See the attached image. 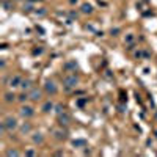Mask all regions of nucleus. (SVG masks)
I'll return each instance as SVG.
<instances>
[{"mask_svg":"<svg viewBox=\"0 0 157 157\" xmlns=\"http://www.w3.org/2000/svg\"><path fill=\"white\" fill-rule=\"evenodd\" d=\"M141 57H143V50H135L134 52V58L135 60H140Z\"/></svg>","mask_w":157,"mask_h":157,"instance_id":"nucleus-26","label":"nucleus"},{"mask_svg":"<svg viewBox=\"0 0 157 157\" xmlns=\"http://www.w3.org/2000/svg\"><path fill=\"white\" fill-rule=\"evenodd\" d=\"M63 69L66 71V72H75V69H77V63H75V60H69V61H66L63 64Z\"/></svg>","mask_w":157,"mask_h":157,"instance_id":"nucleus-10","label":"nucleus"},{"mask_svg":"<svg viewBox=\"0 0 157 157\" xmlns=\"http://www.w3.org/2000/svg\"><path fill=\"white\" fill-rule=\"evenodd\" d=\"M11 2H19V0H11Z\"/></svg>","mask_w":157,"mask_h":157,"instance_id":"nucleus-36","label":"nucleus"},{"mask_svg":"<svg viewBox=\"0 0 157 157\" xmlns=\"http://www.w3.org/2000/svg\"><path fill=\"white\" fill-rule=\"evenodd\" d=\"M24 155H38V152L35 149H27V151L24 152Z\"/></svg>","mask_w":157,"mask_h":157,"instance_id":"nucleus-27","label":"nucleus"},{"mask_svg":"<svg viewBox=\"0 0 157 157\" xmlns=\"http://www.w3.org/2000/svg\"><path fill=\"white\" fill-rule=\"evenodd\" d=\"M43 52H44V49H43V47H35V49L32 50V54H33V55H41Z\"/></svg>","mask_w":157,"mask_h":157,"instance_id":"nucleus-24","label":"nucleus"},{"mask_svg":"<svg viewBox=\"0 0 157 157\" xmlns=\"http://www.w3.org/2000/svg\"><path fill=\"white\" fill-rule=\"evenodd\" d=\"M86 101H88L86 98H83V99H78V101H77V105H78V107H83Z\"/></svg>","mask_w":157,"mask_h":157,"instance_id":"nucleus-29","label":"nucleus"},{"mask_svg":"<svg viewBox=\"0 0 157 157\" xmlns=\"http://www.w3.org/2000/svg\"><path fill=\"white\" fill-rule=\"evenodd\" d=\"M72 146L74 148H86V140H82V138H77V140H72Z\"/></svg>","mask_w":157,"mask_h":157,"instance_id":"nucleus-16","label":"nucleus"},{"mask_svg":"<svg viewBox=\"0 0 157 157\" xmlns=\"http://www.w3.org/2000/svg\"><path fill=\"white\" fill-rule=\"evenodd\" d=\"M33 5H35V3H30V2H27V3H25V5H24V11H27V13H30V11H33V8H35Z\"/></svg>","mask_w":157,"mask_h":157,"instance_id":"nucleus-22","label":"nucleus"},{"mask_svg":"<svg viewBox=\"0 0 157 157\" xmlns=\"http://www.w3.org/2000/svg\"><path fill=\"white\" fill-rule=\"evenodd\" d=\"M68 3L71 6H75V5H78V0H68Z\"/></svg>","mask_w":157,"mask_h":157,"instance_id":"nucleus-30","label":"nucleus"},{"mask_svg":"<svg viewBox=\"0 0 157 157\" xmlns=\"http://www.w3.org/2000/svg\"><path fill=\"white\" fill-rule=\"evenodd\" d=\"M54 109H55V104L52 102L50 99H49V101H46V102L43 104V105H41V112H43V113H49V112H52Z\"/></svg>","mask_w":157,"mask_h":157,"instance_id":"nucleus-14","label":"nucleus"},{"mask_svg":"<svg viewBox=\"0 0 157 157\" xmlns=\"http://www.w3.org/2000/svg\"><path fill=\"white\" fill-rule=\"evenodd\" d=\"M24 80V77L21 74H14V75H10L8 77V83L6 86H10L11 90H16V88H21V83Z\"/></svg>","mask_w":157,"mask_h":157,"instance_id":"nucleus-4","label":"nucleus"},{"mask_svg":"<svg viewBox=\"0 0 157 157\" xmlns=\"http://www.w3.org/2000/svg\"><path fill=\"white\" fill-rule=\"evenodd\" d=\"M43 93H44V90H41V88H32V90L29 91L30 101H32V102H39V101H43Z\"/></svg>","mask_w":157,"mask_h":157,"instance_id":"nucleus-6","label":"nucleus"},{"mask_svg":"<svg viewBox=\"0 0 157 157\" xmlns=\"http://www.w3.org/2000/svg\"><path fill=\"white\" fill-rule=\"evenodd\" d=\"M55 155H64V151H57Z\"/></svg>","mask_w":157,"mask_h":157,"instance_id":"nucleus-32","label":"nucleus"},{"mask_svg":"<svg viewBox=\"0 0 157 157\" xmlns=\"http://www.w3.org/2000/svg\"><path fill=\"white\" fill-rule=\"evenodd\" d=\"M54 137H55L58 141H63V140L68 138V132H66V130H63V129H55V130H54Z\"/></svg>","mask_w":157,"mask_h":157,"instance_id":"nucleus-11","label":"nucleus"},{"mask_svg":"<svg viewBox=\"0 0 157 157\" xmlns=\"http://www.w3.org/2000/svg\"><path fill=\"white\" fill-rule=\"evenodd\" d=\"M54 110H55V113H57V115H60V113H63V112H64V107L61 105V104H57Z\"/></svg>","mask_w":157,"mask_h":157,"instance_id":"nucleus-23","label":"nucleus"},{"mask_svg":"<svg viewBox=\"0 0 157 157\" xmlns=\"http://www.w3.org/2000/svg\"><path fill=\"white\" fill-rule=\"evenodd\" d=\"M0 69H2V71H5V69H6V60H5V58L0 60Z\"/></svg>","mask_w":157,"mask_h":157,"instance_id":"nucleus-28","label":"nucleus"},{"mask_svg":"<svg viewBox=\"0 0 157 157\" xmlns=\"http://www.w3.org/2000/svg\"><path fill=\"white\" fill-rule=\"evenodd\" d=\"M17 101L21 104H25L27 101H30V94H29V91H22V93L17 96Z\"/></svg>","mask_w":157,"mask_h":157,"instance_id":"nucleus-19","label":"nucleus"},{"mask_svg":"<svg viewBox=\"0 0 157 157\" xmlns=\"http://www.w3.org/2000/svg\"><path fill=\"white\" fill-rule=\"evenodd\" d=\"M80 14H82V13H80V10H69V11H68V16H69L72 21L78 19V17H80Z\"/></svg>","mask_w":157,"mask_h":157,"instance_id":"nucleus-20","label":"nucleus"},{"mask_svg":"<svg viewBox=\"0 0 157 157\" xmlns=\"http://www.w3.org/2000/svg\"><path fill=\"white\" fill-rule=\"evenodd\" d=\"M134 43H135V35H134V33L124 35V44H126V46H130V44H134Z\"/></svg>","mask_w":157,"mask_h":157,"instance_id":"nucleus-18","label":"nucleus"},{"mask_svg":"<svg viewBox=\"0 0 157 157\" xmlns=\"http://www.w3.org/2000/svg\"><path fill=\"white\" fill-rule=\"evenodd\" d=\"M78 10H80V13H82V14H85V16H90V14H93V13H94V6L91 5V3H88V2L82 3Z\"/></svg>","mask_w":157,"mask_h":157,"instance_id":"nucleus-8","label":"nucleus"},{"mask_svg":"<svg viewBox=\"0 0 157 157\" xmlns=\"http://www.w3.org/2000/svg\"><path fill=\"white\" fill-rule=\"evenodd\" d=\"M83 154H85V155H86V154H91V149H85V151H83Z\"/></svg>","mask_w":157,"mask_h":157,"instance_id":"nucleus-34","label":"nucleus"},{"mask_svg":"<svg viewBox=\"0 0 157 157\" xmlns=\"http://www.w3.org/2000/svg\"><path fill=\"white\" fill-rule=\"evenodd\" d=\"M5 155H6V157H19V155H22V154H21V151H17L16 148H10V149L5 151Z\"/></svg>","mask_w":157,"mask_h":157,"instance_id":"nucleus-17","label":"nucleus"},{"mask_svg":"<svg viewBox=\"0 0 157 157\" xmlns=\"http://www.w3.org/2000/svg\"><path fill=\"white\" fill-rule=\"evenodd\" d=\"M30 140L33 145H43L44 143V135L41 132H32L30 134Z\"/></svg>","mask_w":157,"mask_h":157,"instance_id":"nucleus-9","label":"nucleus"},{"mask_svg":"<svg viewBox=\"0 0 157 157\" xmlns=\"http://www.w3.org/2000/svg\"><path fill=\"white\" fill-rule=\"evenodd\" d=\"M27 2H30V3H36V2H43V0H27Z\"/></svg>","mask_w":157,"mask_h":157,"instance_id":"nucleus-33","label":"nucleus"},{"mask_svg":"<svg viewBox=\"0 0 157 157\" xmlns=\"http://www.w3.org/2000/svg\"><path fill=\"white\" fill-rule=\"evenodd\" d=\"M33 14L38 16V17H43V16L47 14V11H46V8H38L36 11H33Z\"/></svg>","mask_w":157,"mask_h":157,"instance_id":"nucleus-21","label":"nucleus"},{"mask_svg":"<svg viewBox=\"0 0 157 157\" xmlns=\"http://www.w3.org/2000/svg\"><path fill=\"white\" fill-rule=\"evenodd\" d=\"M154 116H155V120H157V110H155V113H154Z\"/></svg>","mask_w":157,"mask_h":157,"instance_id":"nucleus-35","label":"nucleus"},{"mask_svg":"<svg viewBox=\"0 0 157 157\" xmlns=\"http://www.w3.org/2000/svg\"><path fill=\"white\" fill-rule=\"evenodd\" d=\"M14 101H17V96L13 93V91H6V93L3 94V102L5 104H13Z\"/></svg>","mask_w":157,"mask_h":157,"instance_id":"nucleus-13","label":"nucleus"},{"mask_svg":"<svg viewBox=\"0 0 157 157\" xmlns=\"http://www.w3.org/2000/svg\"><path fill=\"white\" fill-rule=\"evenodd\" d=\"M120 33H121V29H120V27H115V29L110 30V35H112V36H118Z\"/></svg>","mask_w":157,"mask_h":157,"instance_id":"nucleus-25","label":"nucleus"},{"mask_svg":"<svg viewBox=\"0 0 157 157\" xmlns=\"http://www.w3.org/2000/svg\"><path fill=\"white\" fill-rule=\"evenodd\" d=\"M33 88V80L32 78H24L22 83H21V90L22 91H30Z\"/></svg>","mask_w":157,"mask_h":157,"instance_id":"nucleus-15","label":"nucleus"},{"mask_svg":"<svg viewBox=\"0 0 157 157\" xmlns=\"http://www.w3.org/2000/svg\"><path fill=\"white\" fill-rule=\"evenodd\" d=\"M3 126H5V129H6V132H14L16 129H19V123H17V120L14 116H5L3 118Z\"/></svg>","mask_w":157,"mask_h":157,"instance_id":"nucleus-2","label":"nucleus"},{"mask_svg":"<svg viewBox=\"0 0 157 157\" xmlns=\"http://www.w3.org/2000/svg\"><path fill=\"white\" fill-rule=\"evenodd\" d=\"M19 115L22 118H25V120H29V118H33L35 116V109L32 105H27V104H24V105L21 107L19 110Z\"/></svg>","mask_w":157,"mask_h":157,"instance_id":"nucleus-5","label":"nucleus"},{"mask_svg":"<svg viewBox=\"0 0 157 157\" xmlns=\"http://www.w3.org/2000/svg\"><path fill=\"white\" fill-rule=\"evenodd\" d=\"M19 130H21L22 135H30L33 132V127H32L30 123H24L22 126H19Z\"/></svg>","mask_w":157,"mask_h":157,"instance_id":"nucleus-12","label":"nucleus"},{"mask_svg":"<svg viewBox=\"0 0 157 157\" xmlns=\"http://www.w3.org/2000/svg\"><path fill=\"white\" fill-rule=\"evenodd\" d=\"M78 82H80V78H78V75H77L75 72H68L66 75L63 77L64 91H66V93H69V91L75 90V86L78 85Z\"/></svg>","mask_w":157,"mask_h":157,"instance_id":"nucleus-1","label":"nucleus"},{"mask_svg":"<svg viewBox=\"0 0 157 157\" xmlns=\"http://www.w3.org/2000/svg\"><path fill=\"white\" fill-rule=\"evenodd\" d=\"M98 5H99V6H107V3H105V2H101V0L98 2Z\"/></svg>","mask_w":157,"mask_h":157,"instance_id":"nucleus-31","label":"nucleus"},{"mask_svg":"<svg viewBox=\"0 0 157 157\" xmlns=\"http://www.w3.org/2000/svg\"><path fill=\"white\" fill-rule=\"evenodd\" d=\"M43 90H44V93L47 96H55L58 93V86L54 80H46L44 85H43Z\"/></svg>","mask_w":157,"mask_h":157,"instance_id":"nucleus-3","label":"nucleus"},{"mask_svg":"<svg viewBox=\"0 0 157 157\" xmlns=\"http://www.w3.org/2000/svg\"><path fill=\"white\" fill-rule=\"evenodd\" d=\"M71 120H72V118H71V115H69L66 110L58 115V121H60L61 126H69V124H71Z\"/></svg>","mask_w":157,"mask_h":157,"instance_id":"nucleus-7","label":"nucleus"}]
</instances>
